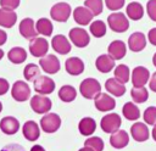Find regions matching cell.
<instances>
[{
  "label": "cell",
  "instance_id": "bcb514c9",
  "mask_svg": "<svg viewBox=\"0 0 156 151\" xmlns=\"http://www.w3.org/2000/svg\"><path fill=\"white\" fill-rule=\"evenodd\" d=\"M149 89L154 93H156V72H154L149 80Z\"/></svg>",
  "mask_w": 156,
  "mask_h": 151
},
{
  "label": "cell",
  "instance_id": "277c9868",
  "mask_svg": "<svg viewBox=\"0 0 156 151\" xmlns=\"http://www.w3.org/2000/svg\"><path fill=\"white\" fill-rule=\"evenodd\" d=\"M121 124H122V118L118 113H107L100 121V127L102 132L107 134H112L117 132L121 128Z\"/></svg>",
  "mask_w": 156,
  "mask_h": 151
},
{
  "label": "cell",
  "instance_id": "e0dca14e",
  "mask_svg": "<svg viewBox=\"0 0 156 151\" xmlns=\"http://www.w3.org/2000/svg\"><path fill=\"white\" fill-rule=\"evenodd\" d=\"M51 46L58 55H67L72 49L71 43L63 34L54 35L51 39Z\"/></svg>",
  "mask_w": 156,
  "mask_h": 151
},
{
  "label": "cell",
  "instance_id": "60d3db41",
  "mask_svg": "<svg viewBox=\"0 0 156 151\" xmlns=\"http://www.w3.org/2000/svg\"><path fill=\"white\" fill-rule=\"evenodd\" d=\"M146 12L150 19L156 22V0H149L146 4Z\"/></svg>",
  "mask_w": 156,
  "mask_h": 151
},
{
  "label": "cell",
  "instance_id": "d4e9b609",
  "mask_svg": "<svg viewBox=\"0 0 156 151\" xmlns=\"http://www.w3.org/2000/svg\"><path fill=\"white\" fill-rule=\"evenodd\" d=\"M105 89L107 90L108 94H111L112 96H116V97L123 96L126 93V85L122 82H119L118 79H116L115 77L108 78L105 82Z\"/></svg>",
  "mask_w": 156,
  "mask_h": 151
},
{
  "label": "cell",
  "instance_id": "7402d4cb",
  "mask_svg": "<svg viewBox=\"0 0 156 151\" xmlns=\"http://www.w3.org/2000/svg\"><path fill=\"white\" fill-rule=\"evenodd\" d=\"M115 61L116 60L112 58L108 54H102L95 60V67L101 73H108L115 69Z\"/></svg>",
  "mask_w": 156,
  "mask_h": 151
},
{
  "label": "cell",
  "instance_id": "2e32d148",
  "mask_svg": "<svg viewBox=\"0 0 156 151\" xmlns=\"http://www.w3.org/2000/svg\"><path fill=\"white\" fill-rule=\"evenodd\" d=\"M130 135L138 142L146 141L150 138V132H149L147 124L145 122L144 123H141V122L133 123L132 127H130Z\"/></svg>",
  "mask_w": 156,
  "mask_h": 151
},
{
  "label": "cell",
  "instance_id": "484cf974",
  "mask_svg": "<svg viewBox=\"0 0 156 151\" xmlns=\"http://www.w3.org/2000/svg\"><path fill=\"white\" fill-rule=\"evenodd\" d=\"M17 22V13L13 10L0 7V27L12 28Z\"/></svg>",
  "mask_w": 156,
  "mask_h": 151
},
{
  "label": "cell",
  "instance_id": "7dc6e473",
  "mask_svg": "<svg viewBox=\"0 0 156 151\" xmlns=\"http://www.w3.org/2000/svg\"><path fill=\"white\" fill-rule=\"evenodd\" d=\"M6 40H7V34H6V32L2 30V29H0V46L4 45V44L6 43Z\"/></svg>",
  "mask_w": 156,
  "mask_h": 151
},
{
  "label": "cell",
  "instance_id": "9a60e30c",
  "mask_svg": "<svg viewBox=\"0 0 156 151\" xmlns=\"http://www.w3.org/2000/svg\"><path fill=\"white\" fill-rule=\"evenodd\" d=\"M72 16H73V19L77 24L79 26H88L93 22V18H94V15L93 12L85 7V6H78L73 10L72 12Z\"/></svg>",
  "mask_w": 156,
  "mask_h": 151
},
{
  "label": "cell",
  "instance_id": "603a6c76",
  "mask_svg": "<svg viewBox=\"0 0 156 151\" xmlns=\"http://www.w3.org/2000/svg\"><path fill=\"white\" fill-rule=\"evenodd\" d=\"M22 134L28 141H37L40 136V129L37 122L27 121L22 127Z\"/></svg>",
  "mask_w": 156,
  "mask_h": 151
},
{
  "label": "cell",
  "instance_id": "8fae6325",
  "mask_svg": "<svg viewBox=\"0 0 156 151\" xmlns=\"http://www.w3.org/2000/svg\"><path fill=\"white\" fill-rule=\"evenodd\" d=\"M94 105L95 108L100 112H108L112 111L116 107V101L112 95L106 94V93H100L95 99H94Z\"/></svg>",
  "mask_w": 156,
  "mask_h": 151
},
{
  "label": "cell",
  "instance_id": "f6af8a7d",
  "mask_svg": "<svg viewBox=\"0 0 156 151\" xmlns=\"http://www.w3.org/2000/svg\"><path fill=\"white\" fill-rule=\"evenodd\" d=\"M147 40L151 43V45L156 46V27L151 28L147 33Z\"/></svg>",
  "mask_w": 156,
  "mask_h": 151
},
{
  "label": "cell",
  "instance_id": "681fc988",
  "mask_svg": "<svg viewBox=\"0 0 156 151\" xmlns=\"http://www.w3.org/2000/svg\"><path fill=\"white\" fill-rule=\"evenodd\" d=\"M151 136H152V139L156 141V125H154V128H152V130H151Z\"/></svg>",
  "mask_w": 156,
  "mask_h": 151
},
{
  "label": "cell",
  "instance_id": "e575fe53",
  "mask_svg": "<svg viewBox=\"0 0 156 151\" xmlns=\"http://www.w3.org/2000/svg\"><path fill=\"white\" fill-rule=\"evenodd\" d=\"M113 74H115V78L118 79L119 82H122L123 84L128 83L129 79H130V69L127 65L116 66L115 69H113Z\"/></svg>",
  "mask_w": 156,
  "mask_h": 151
},
{
  "label": "cell",
  "instance_id": "8992f818",
  "mask_svg": "<svg viewBox=\"0 0 156 151\" xmlns=\"http://www.w3.org/2000/svg\"><path fill=\"white\" fill-rule=\"evenodd\" d=\"M30 107L38 114L49 113V111L52 107V102L46 95L37 94V95H33L30 97Z\"/></svg>",
  "mask_w": 156,
  "mask_h": 151
},
{
  "label": "cell",
  "instance_id": "ac0fdd59",
  "mask_svg": "<svg viewBox=\"0 0 156 151\" xmlns=\"http://www.w3.org/2000/svg\"><path fill=\"white\" fill-rule=\"evenodd\" d=\"M146 46V37L141 32H134L128 38V47L133 52H139Z\"/></svg>",
  "mask_w": 156,
  "mask_h": 151
},
{
  "label": "cell",
  "instance_id": "d6986e66",
  "mask_svg": "<svg viewBox=\"0 0 156 151\" xmlns=\"http://www.w3.org/2000/svg\"><path fill=\"white\" fill-rule=\"evenodd\" d=\"M128 144H129V134L123 129H118L117 132L112 133L110 136V145L117 150L124 149Z\"/></svg>",
  "mask_w": 156,
  "mask_h": 151
},
{
  "label": "cell",
  "instance_id": "7c38bea8",
  "mask_svg": "<svg viewBox=\"0 0 156 151\" xmlns=\"http://www.w3.org/2000/svg\"><path fill=\"white\" fill-rule=\"evenodd\" d=\"M39 65H40V68L48 74H55L61 68L58 58L55 55H51V54H48L44 57H41L39 60Z\"/></svg>",
  "mask_w": 156,
  "mask_h": 151
},
{
  "label": "cell",
  "instance_id": "4dcf8cb0",
  "mask_svg": "<svg viewBox=\"0 0 156 151\" xmlns=\"http://www.w3.org/2000/svg\"><path fill=\"white\" fill-rule=\"evenodd\" d=\"M35 27H37V32L38 34L40 35H44V37H50L54 32V26H52V22L46 18V17H41L39 18L37 22H35Z\"/></svg>",
  "mask_w": 156,
  "mask_h": 151
},
{
  "label": "cell",
  "instance_id": "cb8c5ba5",
  "mask_svg": "<svg viewBox=\"0 0 156 151\" xmlns=\"http://www.w3.org/2000/svg\"><path fill=\"white\" fill-rule=\"evenodd\" d=\"M107 54L115 60H122L127 54V45L122 40H113L107 47Z\"/></svg>",
  "mask_w": 156,
  "mask_h": 151
},
{
  "label": "cell",
  "instance_id": "d590c367",
  "mask_svg": "<svg viewBox=\"0 0 156 151\" xmlns=\"http://www.w3.org/2000/svg\"><path fill=\"white\" fill-rule=\"evenodd\" d=\"M40 74V68L35 63H28L23 69V77L27 82H34Z\"/></svg>",
  "mask_w": 156,
  "mask_h": 151
},
{
  "label": "cell",
  "instance_id": "ee69618b",
  "mask_svg": "<svg viewBox=\"0 0 156 151\" xmlns=\"http://www.w3.org/2000/svg\"><path fill=\"white\" fill-rule=\"evenodd\" d=\"M10 89V84L5 78H0V96L5 95Z\"/></svg>",
  "mask_w": 156,
  "mask_h": 151
},
{
  "label": "cell",
  "instance_id": "f5cc1de1",
  "mask_svg": "<svg viewBox=\"0 0 156 151\" xmlns=\"http://www.w3.org/2000/svg\"><path fill=\"white\" fill-rule=\"evenodd\" d=\"M2 57H4V50H2L1 47H0V60H1Z\"/></svg>",
  "mask_w": 156,
  "mask_h": 151
},
{
  "label": "cell",
  "instance_id": "d6a6232c",
  "mask_svg": "<svg viewBox=\"0 0 156 151\" xmlns=\"http://www.w3.org/2000/svg\"><path fill=\"white\" fill-rule=\"evenodd\" d=\"M106 30H107V27H106L105 22L101 21V19L93 21L89 24V32L95 38H102L106 34Z\"/></svg>",
  "mask_w": 156,
  "mask_h": 151
},
{
  "label": "cell",
  "instance_id": "44dd1931",
  "mask_svg": "<svg viewBox=\"0 0 156 151\" xmlns=\"http://www.w3.org/2000/svg\"><path fill=\"white\" fill-rule=\"evenodd\" d=\"M65 69L71 76H79L84 72V62L79 57H68L65 62Z\"/></svg>",
  "mask_w": 156,
  "mask_h": 151
},
{
  "label": "cell",
  "instance_id": "8d00e7d4",
  "mask_svg": "<svg viewBox=\"0 0 156 151\" xmlns=\"http://www.w3.org/2000/svg\"><path fill=\"white\" fill-rule=\"evenodd\" d=\"M104 2L105 1H102V0H85L84 1V6L88 7L93 12L94 16H98L104 10Z\"/></svg>",
  "mask_w": 156,
  "mask_h": 151
},
{
  "label": "cell",
  "instance_id": "f907efd6",
  "mask_svg": "<svg viewBox=\"0 0 156 151\" xmlns=\"http://www.w3.org/2000/svg\"><path fill=\"white\" fill-rule=\"evenodd\" d=\"M78 151H94V150H93V149H90V147H88V146H84V147L79 149Z\"/></svg>",
  "mask_w": 156,
  "mask_h": 151
},
{
  "label": "cell",
  "instance_id": "4316f807",
  "mask_svg": "<svg viewBox=\"0 0 156 151\" xmlns=\"http://www.w3.org/2000/svg\"><path fill=\"white\" fill-rule=\"evenodd\" d=\"M126 15L129 19L132 21H139L143 18L144 16V7L140 2L138 1H133V2H129L126 7Z\"/></svg>",
  "mask_w": 156,
  "mask_h": 151
},
{
  "label": "cell",
  "instance_id": "f1b7e54d",
  "mask_svg": "<svg viewBox=\"0 0 156 151\" xmlns=\"http://www.w3.org/2000/svg\"><path fill=\"white\" fill-rule=\"evenodd\" d=\"M7 58L10 62H12L15 65L23 63L27 60V51L22 46H15V47L10 49V51L7 52Z\"/></svg>",
  "mask_w": 156,
  "mask_h": 151
},
{
  "label": "cell",
  "instance_id": "ffe728a7",
  "mask_svg": "<svg viewBox=\"0 0 156 151\" xmlns=\"http://www.w3.org/2000/svg\"><path fill=\"white\" fill-rule=\"evenodd\" d=\"M0 129L6 135H13L20 129V122L13 116H6L0 121Z\"/></svg>",
  "mask_w": 156,
  "mask_h": 151
},
{
  "label": "cell",
  "instance_id": "3957f363",
  "mask_svg": "<svg viewBox=\"0 0 156 151\" xmlns=\"http://www.w3.org/2000/svg\"><path fill=\"white\" fill-rule=\"evenodd\" d=\"M72 12L73 11L71 5L68 2L61 1L52 5V7L50 9V17L56 22H67Z\"/></svg>",
  "mask_w": 156,
  "mask_h": 151
},
{
  "label": "cell",
  "instance_id": "5bb4252c",
  "mask_svg": "<svg viewBox=\"0 0 156 151\" xmlns=\"http://www.w3.org/2000/svg\"><path fill=\"white\" fill-rule=\"evenodd\" d=\"M150 80V72L144 66H136L132 71V84L133 86H145Z\"/></svg>",
  "mask_w": 156,
  "mask_h": 151
},
{
  "label": "cell",
  "instance_id": "1f68e13d",
  "mask_svg": "<svg viewBox=\"0 0 156 151\" xmlns=\"http://www.w3.org/2000/svg\"><path fill=\"white\" fill-rule=\"evenodd\" d=\"M77 97V90L72 85H62L58 89V99L63 102H72Z\"/></svg>",
  "mask_w": 156,
  "mask_h": 151
},
{
  "label": "cell",
  "instance_id": "7bdbcfd3",
  "mask_svg": "<svg viewBox=\"0 0 156 151\" xmlns=\"http://www.w3.org/2000/svg\"><path fill=\"white\" fill-rule=\"evenodd\" d=\"M0 151H26V149L20 144H9L4 146Z\"/></svg>",
  "mask_w": 156,
  "mask_h": 151
},
{
  "label": "cell",
  "instance_id": "c3c4849f",
  "mask_svg": "<svg viewBox=\"0 0 156 151\" xmlns=\"http://www.w3.org/2000/svg\"><path fill=\"white\" fill-rule=\"evenodd\" d=\"M30 151H45V149L41 146V145H33L32 147H30Z\"/></svg>",
  "mask_w": 156,
  "mask_h": 151
},
{
  "label": "cell",
  "instance_id": "ba28073f",
  "mask_svg": "<svg viewBox=\"0 0 156 151\" xmlns=\"http://www.w3.org/2000/svg\"><path fill=\"white\" fill-rule=\"evenodd\" d=\"M61 127V118L57 113H45L40 119V128L48 134H52Z\"/></svg>",
  "mask_w": 156,
  "mask_h": 151
},
{
  "label": "cell",
  "instance_id": "5b68a950",
  "mask_svg": "<svg viewBox=\"0 0 156 151\" xmlns=\"http://www.w3.org/2000/svg\"><path fill=\"white\" fill-rule=\"evenodd\" d=\"M68 38L71 40V43L77 46V47H85L88 46V44L90 43V35L89 33L82 28V27H74L69 30L68 33Z\"/></svg>",
  "mask_w": 156,
  "mask_h": 151
},
{
  "label": "cell",
  "instance_id": "30bf717a",
  "mask_svg": "<svg viewBox=\"0 0 156 151\" xmlns=\"http://www.w3.org/2000/svg\"><path fill=\"white\" fill-rule=\"evenodd\" d=\"M34 90L37 94L49 95L55 90V82L48 76H39L34 82Z\"/></svg>",
  "mask_w": 156,
  "mask_h": 151
},
{
  "label": "cell",
  "instance_id": "52a82bcc",
  "mask_svg": "<svg viewBox=\"0 0 156 151\" xmlns=\"http://www.w3.org/2000/svg\"><path fill=\"white\" fill-rule=\"evenodd\" d=\"M11 96L17 102H24L30 96V88L24 80H16L11 88Z\"/></svg>",
  "mask_w": 156,
  "mask_h": 151
},
{
  "label": "cell",
  "instance_id": "4fadbf2b",
  "mask_svg": "<svg viewBox=\"0 0 156 151\" xmlns=\"http://www.w3.org/2000/svg\"><path fill=\"white\" fill-rule=\"evenodd\" d=\"M18 32H20V34H21L24 39L32 40V39H34V38H37L38 32H37V27H35L34 19H33V18H29V17L23 18V19L20 22Z\"/></svg>",
  "mask_w": 156,
  "mask_h": 151
},
{
  "label": "cell",
  "instance_id": "83f0119b",
  "mask_svg": "<svg viewBox=\"0 0 156 151\" xmlns=\"http://www.w3.org/2000/svg\"><path fill=\"white\" fill-rule=\"evenodd\" d=\"M78 129L79 133L84 136H91L93 133H95L96 129V122L91 117H84L79 121L78 123Z\"/></svg>",
  "mask_w": 156,
  "mask_h": 151
},
{
  "label": "cell",
  "instance_id": "836d02e7",
  "mask_svg": "<svg viewBox=\"0 0 156 151\" xmlns=\"http://www.w3.org/2000/svg\"><path fill=\"white\" fill-rule=\"evenodd\" d=\"M130 96L133 102L135 104H143L149 99V91L145 86H133L130 90Z\"/></svg>",
  "mask_w": 156,
  "mask_h": 151
},
{
  "label": "cell",
  "instance_id": "9c48e42d",
  "mask_svg": "<svg viewBox=\"0 0 156 151\" xmlns=\"http://www.w3.org/2000/svg\"><path fill=\"white\" fill-rule=\"evenodd\" d=\"M49 51V41L44 37H37L29 41V52L32 56L41 58L48 55Z\"/></svg>",
  "mask_w": 156,
  "mask_h": 151
},
{
  "label": "cell",
  "instance_id": "db71d44e",
  "mask_svg": "<svg viewBox=\"0 0 156 151\" xmlns=\"http://www.w3.org/2000/svg\"><path fill=\"white\" fill-rule=\"evenodd\" d=\"M1 111H2V102L0 101V112H1Z\"/></svg>",
  "mask_w": 156,
  "mask_h": 151
},
{
  "label": "cell",
  "instance_id": "6da1fadb",
  "mask_svg": "<svg viewBox=\"0 0 156 151\" xmlns=\"http://www.w3.org/2000/svg\"><path fill=\"white\" fill-rule=\"evenodd\" d=\"M79 93L88 100H94L101 93V84L95 78H85L79 85Z\"/></svg>",
  "mask_w": 156,
  "mask_h": 151
},
{
  "label": "cell",
  "instance_id": "74e56055",
  "mask_svg": "<svg viewBox=\"0 0 156 151\" xmlns=\"http://www.w3.org/2000/svg\"><path fill=\"white\" fill-rule=\"evenodd\" d=\"M84 146H88L93 149L94 151H102L104 150V140L99 136H88V139L84 141Z\"/></svg>",
  "mask_w": 156,
  "mask_h": 151
},
{
  "label": "cell",
  "instance_id": "ab89813d",
  "mask_svg": "<svg viewBox=\"0 0 156 151\" xmlns=\"http://www.w3.org/2000/svg\"><path fill=\"white\" fill-rule=\"evenodd\" d=\"M126 0H105V5L111 11H118L124 6Z\"/></svg>",
  "mask_w": 156,
  "mask_h": 151
},
{
  "label": "cell",
  "instance_id": "f546056e",
  "mask_svg": "<svg viewBox=\"0 0 156 151\" xmlns=\"http://www.w3.org/2000/svg\"><path fill=\"white\" fill-rule=\"evenodd\" d=\"M122 114L128 121H138L140 117V110L135 102H126L122 107Z\"/></svg>",
  "mask_w": 156,
  "mask_h": 151
},
{
  "label": "cell",
  "instance_id": "f35d334b",
  "mask_svg": "<svg viewBox=\"0 0 156 151\" xmlns=\"http://www.w3.org/2000/svg\"><path fill=\"white\" fill-rule=\"evenodd\" d=\"M143 118L147 125H156V106H149L144 111Z\"/></svg>",
  "mask_w": 156,
  "mask_h": 151
},
{
  "label": "cell",
  "instance_id": "816d5d0a",
  "mask_svg": "<svg viewBox=\"0 0 156 151\" xmlns=\"http://www.w3.org/2000/svg\"><path fill=\"white\" fill-rule=\"evenodd\" d=\"M152 63H154V66L156 67V52H155L154 56H152Z\"/></svg>",
  "mask_w": 156,
  "mask_h": 151
},
{
  "label": "cell",
  "instance_id": "7a4b0ae2",
  "mask_svg": "<svg viewBox=\"0 0 156 151\" xmlns=\"http://www.w3.org/2000/svg\"><path fill=\"white\" fill-rule=\"evenodd\" d=\"M107 24L112 32L124 33L129 28V18L122 12H112L107 17Z\"/></svg>",
  "mask_w": 156,
  "mask_h": 151
},
{
  "label": "cell",
  "instance_id": "b9f144b4",
  "mask_svg": "<svg viewBox=\"0 0 156 151\" xmlns=\"http://www.w3.org/2000/svg\"><path fill=\"white\" fill-rule=\"evenodd\" d=\"M21 4V0H0V6L9 10H16Z\"/></svg>",
  "mask_w": 156,
  "mask_h": 151
}]
</instances>
